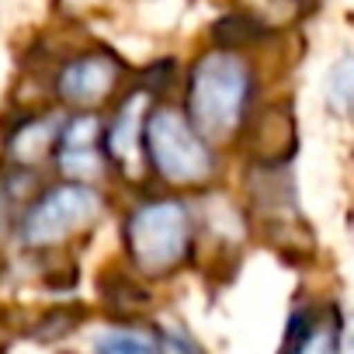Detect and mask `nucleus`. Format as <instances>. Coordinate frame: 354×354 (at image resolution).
<instances>
[{
  "label": "nucleus",
  "instance_id": "obj_1",
  "mask_svg": "<svg viewBox=\"0 0 354 354\" xmlns=\"http://www.w3.org/2000/svg\"><path fill=\"white\" fill-rule=\"evenodd\" d=\"M254 97V70L233 49L198 56L188 73V118L205 139H230L247 122Z\"/></svg>",
  "mask_w": 354,
  "mask_h": 354
},
{
  "label": "nucleus",
  "instance_id": "obj_2",
  "mask_svg": "<svg viewBox=\"0 0 354 354\" xmlns=\"http://www.w3.org/2000/svg\"><path fill=\"white\" fill-rule=\"evenodd\" d=\"M125 247L132 268L146 278H163L188 261L192 209L181 198H149L125 219Z\"/></svg>",
  "mask_w": 354,
  "mask_h": 354
},
{
  "label": "nucleus",
  "instance_id": "obj_3",
  "mask_svg": "<svg viewBox=\"0 0 354 354\" xmlns=\"http://www.w3.org/2000/svg\"><path fill=\"white\" fill-rule=\"evenodd\" d=\"M142 146L153 170L167 185L195 188L216 174V156L209 149V139L195 129V122L185 111H177L170 104H160L146 115Z\"/></svg>",
  "mask_w": 354,
  "mask_h": 354
},
{
  "label": "nucleus",
  "instance_id": "obj_4",
  "mask_svg": "<svg viewBox=\"0 0 354 354\" xmlns=\"http://www.w3.org/2000/svg\"><path fill=\"white\" fill-rule=\"evenodd\" d=\"M101 195L84 185V181H66L56 185L49 192H42L21 216V240L35 250L46 247H59L70 236L84 233L87 226H94V219L101 216Z\"/></svg>",
  "mask_w": 354,
  "mask_h": 354
},
{
  "label": "nucleus",
  "instance_id": "obj_5",
  "mask_svg": "<svg viewBox=\"0 0 354 354\" xmlns=\"http://www.w3.org/2000/svg\"><path fill=\"white\" fill-rule=\"evenodd\" d=\"M122 59L108 49L80 53L56 73V97L70 108H97L122 84Z\"/></svg>",
  "mask_w": 354,
  "mask_h": 354
},
{
  "label": "nucleus",
  "instance_id": "obj_6",
  "mask_svg": "<svg viewBox=\"0 0 354 354\" xmlns=\"http://www.w3.org/2000/svg\"><path fill=\"white\" fill-rule=\"evenodd\" d=\"M56 160L59 170L70 174L73 181H87V177H97L104 170V132L97 115H77L73 122L63 125L59 142H56Z\"/></svg>",
  "mask_w": 354,
  "mask_h": 354
},
{
  "label": "nucleus",
  "instance_id": "obj_7",
  "mask_svg": "<svg viewBox=\"0 0 354 354\" xmlns=\"http://www.w3.org/2000/svg\"><path fill=\"white\" fill-rule=\"evenodd\" d=\"M281 354H340V323L302 309L288 326Z\"/></svg>",
  "mask_w": 354,
  "mask_h": 354
},
{
  "label": "nucleus",
  "instance_id": "obj_8",
  "mask_svg": "<svg viewBox=\"0 0 354 354\" xmlns=\"http://www.w3.org/2000/svg\"><path fill=\"white\" fill-rule=\"evenodd\" d=\"M59 132H63V122H59L56 115H42V118L25 122V125L15 129L11 139H8V156H11V163H18V167L39 163V160L59 142Z\"/></svg>",
  "mask_w": 354,
  "mask_h": 354
},
{
  "label": "nucleus",
  "instance_id": "obj_9",
  "mask_svg": "<svg viewBox=\"0 0 354 354\" xmlns=\"http://www.w3.org/2000/svg\"><path fill=\"white\" fill-rule=\"evenodd\" d=\"M146 115H149V108H146V91H136V94L122 104L118 118L111 122V129H108V136H104V149H108L111 160L125 163V160L136 153V142L142 139Z\"/></svg>",
  "mask_w": 354,
  "mask_h": 354
},
{
  "label": "nucleus",
  "instance_id": "obj_10",
  "mask_svg": "<svg viewBox=\"0 0 354 354\" xmlns=\"http://www.w3.org/2000/svg\"><path fill=\"white\" fill-rule=\"evenodd\" d=\"M264 35H268V28H264L254 15H243V11L226 15V18H219V21L212 25V39H216V46H219V49L254 46V42H261Z\"/></svg>",
  "mask_w": 354,
  "mask_h": 354
},
{
  "label": "nucleus",
  "instance_id": "obj_11",
  "mask_svg": "<svg viewBox=\"0 0 354 354\" xmlns=\"http://www.w3.org/2000/svg\"><path fill=\"white\" fill-rule=\"evenodd\" d=\"M94 354H163V347L142 333H129V330H111L104 337H97Z\"/></svg>",
  "mask_w": 354,
  "mask_h": 354
},
{
  "label": "nucleus",
  "instance_id": "obj_12",
  "mask_svg": "<svg viewBox=\"0 0 354 354\" xmlns=\"http://www.w3.org/2000/svg\"><path fill=\"white\" fill-rule=\"evenodd\" d=\"M326 97L337 111H354V59H340L326 77Z\"/></svg>",
  "mask_w": 354,
  "mask_h": 354
},
{
  "label": "nucleus",
  "instance_id": "obj_13",
  "mask_svg": "<svg viewBox=\"0 0 354 354\" xmlns=\"http://www.w3.org/2000/svg\"><path fill=\"white\" fill-rule=\"evenodd\" d=\"M8 226H11V202H8L4 192H0V236L8 233Z\"/></svg>",
  "mask_w": 354,
  "mask_h": 354
}]
</instances>
